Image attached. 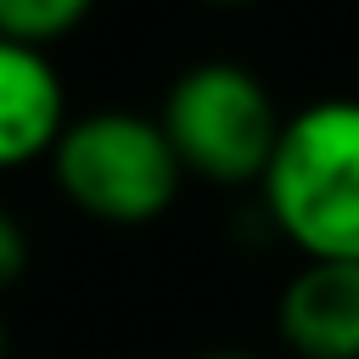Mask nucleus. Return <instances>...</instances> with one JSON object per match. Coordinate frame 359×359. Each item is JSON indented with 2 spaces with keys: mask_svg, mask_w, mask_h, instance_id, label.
I'll list each match as a JSON object with an SVG mask.
<instances>
[{
  "mask_svg": "<svg viewBox=\"0 0 359 359\" xmlns=\"http://www.w3.org/2000/svg\"><path fill=\"white\" fill-rule=\"evenodd\" d=\"M258 191L303 264H359V95L286 112Z\"/></svg>",
  "mask_w": 359,
  "mask_h": 359,
  "instance_id": "1",
  "label": "nucleus"
},
{
  "mask_svg": "<svg viewBox=\"0 0 359 359\" xmlns=\"http://www.w3.org/2000/svg\"><path fill=\"white\" fill-rule=\"evenodd\" d=\"M50 180L56 191L95 224H151L174 208L185 174L168 151L157 118L129 107H101L84 118H67V129L50 146Z\"/></svg>",
  "mask_w": 359,
  "mask_h": 359,
  "instance_id": "2",
  "label": "nucleus"
},
{
  "mask_svg": "<svg viewBox=\"0 0 359 359\" xmlns=\"http://www.w3.org/2000/svg\"><path fill=\"white\" fill-rule=\"evenodd\" d=\"M280 107L269 84L241 62H196L185 67L157 107V129L168 151L180 157L185 180L208 185H258L275 140H280Z\"/></svg>",
  "mask_w": 359,
  "mask_h": 359,
  "instance_id": "3",
  "label": "nucleus"
},
{
  "mask_svg": "<svg viewBox=\"0 0 359 359\" xmlns=\"http://www.w3.org/2000/svg\"><path fill=\"white\" fill-rule=\"evenodd\" d=\"M297 359H359V264H303L275 303Z\"/></svg>",
  "mask_w": 359,
  "mask_h": 359,
  "instance_id": "4",
  "label": "nucleus"
},
{
  "mask_svg": "<svg viewBox=\"0 0 359 359\" xmlns=\"http://www.w3.org/2000/svg\"><path fill=\"white\" fill-rule=\"evenodd\" d=\"M67 129V90L45 50L0 39V168H28L50 157Z\"/></svg>",
  "mask_w": 359,
  "mask_h": 359,
  "instance_id": "5",
  "label": "nucleus"
},
{
  "mask_svg": "<svg viewBox=\"0 0 359 359\" xmlns=\"http://www.w3.org/2000/svg\"><path fill=\"white\" fill-rule=\"evenodd\" d=\"M90 11H95V0H0V39L45 50V45L67 39Z\"/></svg>",
  "mask_w": 359,
  "mask_h": 359,
  "instance_id": "6",
  "label": "nucleus"
},
{
  "mask_svg": "<svg viewBox=\"0 0 359 359\" xmlns=\"http://www.w3.org/2000/svg\"><path fill=\"white\" fill-rule=\"evenodd\" d=\"M28 269V230L17 224V213L0 208V292H11Z\"/></svg>",
  "mask_w": 359,
  "mask_h": 359,
  "instance_id": "7",
  "label": "nucleus"
},
{
  "mask_svg": "<svg viewBox=\"0 0 359 359\" xmlns=\"http://www.w3.org/2000/svg\"><path fill=\"white\" fill-rule=\"evenodd\" d=\"M196 359H258V353H241V348H219V353H196Z\"/></svg>",
  "mask_w": 359,
  "mask_h": 359,
  "instance_id": "8",
  "label": "nucleus"
},
{
  "mask_svg": "<svg viewBox=\"0 0 359 359\" xmlns=\"http://www.w3.org/2000/svg\"><path fill=\"white\" fill-rule=\"evenodd\" d=\"M202 6H224V11H236V6H258V0H202Z\"/></svg>",
  "mask_w": 359,
  "mask_h": 359,
  "instance_id": "9",
  "label": "nucleus"
},
{
  "mask_svg": "<svg viewBox=\"0 0 359 359\" xmlns=\"http://www.w3.org/2000/svg\"><path fill=\"white\" fill-rule=\"evenodd\" d=\"M0 359H6V325H0Z\"/></svg>",
  "mask_w": 359,
  "mask_h": 359,
  "instance_id": "10",
  "label": "nucleus"
}]
</instances>
